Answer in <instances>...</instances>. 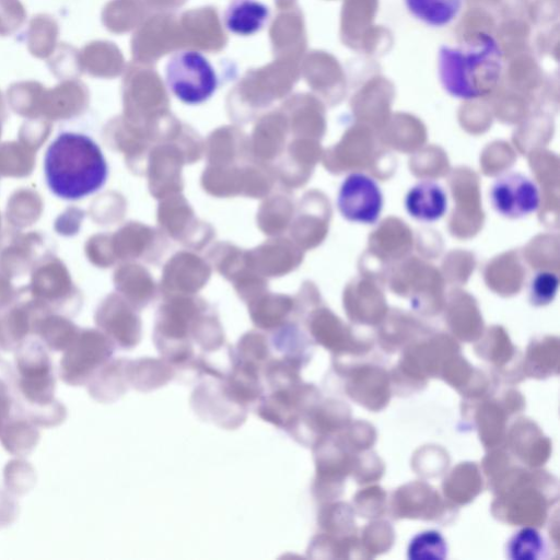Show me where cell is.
Segmentation results:
<instances>
[{"label": "cell", "instance_id": "cell-10", "mask_svg": "<svg viewBox=\"0 0 560 560\" xmlns=\"http://www.w3.org/2000/svg\"><path fill=\"white\" fill-rule=\"evenodd\" d=\"M446 544L439 532H423L410 541L408 557L410 559H443L446 556Z\"/></svg>", "mask_w": 560, "mask_h": 560}, {"label": "cell", "instance_id": "cell-9", "mask_svg": "<svg viewBox=\"0 0 560 560\" xmlns=\"http://www.w3.org/2000/svg\"><path fill=\"white\" fill-rule=\"evenodd\" d=\"M173 375L172 366L155 359L127 362V378L141 390H149L166 383Z\"/></svg>", "mask_w": 560, "mask_h": 560}, {"label": "cell", "instance_id": "cell-11", "mask_svg": "<svg viewBox=\"0 0 560 560\" xmlns=\"http://www.w3.org/2000/svg\"><path fill=\"white\" fill-rule=\"evenodd\" d=\"M545 549L540 534L533 528H523L510 540L508 551L512 559L538 558Z\"/></svg>", "mask_w": 560, "mask_h": 560}, {"label": "cell", "instance_id": "cell-12", "mask_svg": "<svg viewBox=\"0 0 560 560\" xmlns=\"http://www.w3.org/2000/svg\"><path fill=\"white\" fill-rule=\"evenodd\" d=\"M559 278L551 271H539L529 281L528 295L534 305L549 304L556 296Z\"/></svg>", "mask_w": 560, "mask_h": 560}, {"label": "cell", "instance_id": "cell-5", "mask_svg": "<svg viewBox=\"0 0 560 560\" xmlns=\"http://www.w3.org/2000/svg\"><path fill=\"white\" fill-rule=\"evenodd\" d=\"M489 200L497 213L506 219H522L536 212L540 192L536 183L520 172H508L494 179Z\"/></svg>", "mask_w": 560, "mask_h": 560}, {"label": "cell", "instance_id": "cell-7", "mask_svg": "<svg viewBox=\"0 0 560 560\" xmlns=\"http://www.w3.org/2000/svg\"><path fill=\"white\" fill-rule=\"evenodd\" d=\"M269 15V8L259 0H233L224 11L223 22L231 33L249 36L265 26Z\"/></svg>", "mask_w": 560, "mask_h": 560}, {"label": "cell", "instance_id": "cell-8", "mask_svg": "<svg viewBox=\"0 0 560 560\" xmlns=\"http://www.w3.org/2000/svg\"><path fill=\"white\" fill-rule=\"evenodd\" d=\"M404 4L418 22L429 27L442 28L459 18L465 0H404Z\"/></svg>", "mask_w": 560, "mask_h": 560}, {"label": "cell", "instance_id": "cell-1", "mask_svg": "<svg viewBox=\"0 0 560 560\" xmlns=\"http://www.w3.org/2000/svg\"><path fill=\"white\" fill-rule=\"evenodd\" d=\"M504 55L490 33L477 32L438 51L436 72L442 89L451 96L471 101L492 93L500 83Z\"/></svg>", "mask_w": 560, "mask_h": 560}, {"label": "cell", "instance_id": "cell-3", "mask_svg": "<svg viewBox=\"0 0 560 560\" xmlns=\"http://www.w3.org/2000/svg\"><path fill=\"white\" fill-rule=\"evenodd\" d=\"M165 82L170 92L187 105L205 103L218 88V77L210 61L201 52L189 49L170 57Z\"/></svg>", "mask_w": 560, "mask_h": 560}, {"label": "cell", "instance_id": "cell-6", "mask_svg": "<svg viewBox=\"0 0 560 560\" xmlns=\"http://www.w3.org/2000/svg\"><path fill=\"white\" fill-rule=\"evenodd\" d=\"M447 194L434 180L424 179L413 185L405 197L408 214L421 222L440 220L447 211Z\"/></svg>", "mask_w": 560, "mask_h": 560}, {"label": "cell", "instance_id": "cell-2", "mask_svg": "<svg viewBox=\"0 0 560 560\" xmlns=\"http://www.w3.org/2000/svg\"><path fill=\"white\" fill-rule=\"evenodd\" d=\"M43 168L49 190L68 201L81 200L101 190L109 172L97 142L72 130L59 132L48 144Z\"/></svg>", "mask_w": 560, "mask_h": 560}, {"label": "cell", "instance_id": "cell-4", "mask_svg": "<svg viewBox=\"0 0 560 560\" xmlns=\"http://www.w3.org/2000/svg\"><path fill=\"white\" fill-rule=\"evenodd\" d=\"M384 198L377 182L368 174H349L339 187L337 207L350 222L373 224L381 215Z\"/></svg>", "mask_w": 560, "mask_h": 560}]
</instances>
